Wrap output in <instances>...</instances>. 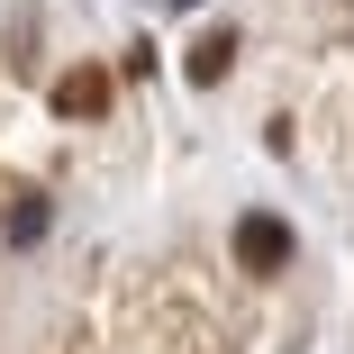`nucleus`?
<instances>
[{"label":"nucleus","mask_w":354,"mask_h":354,"mask_svg":"<svg viewBox=\"0 0 354 354\" xmlns=\"http://www.w3.org/2000/svg\"><path fill=\"white\" fill-rule=\"evenodd\" d=\"M236 263H245L254 281L281 272V263H291V227H281L272 209H245V218H236Z\"/></svg>","instance_id":"f257e3e1"},{"label":"nucleus","mask_w":354,"mask_h":354,"mask_svg":"<svg viewBox=\"0 0 354 354\" xmlns=\"http://www.w3.org/2000/svg\"><path fill=\"white\" fill-rule=\"evenodd\" d=\"M109 91H118V82H109V64H73V73L55 82V118H100Z\"/></svg>","instance_id":"f03ea898"},{"label":"nucleus","mask_w":354,"mask_h":354,"mask_svg":"<svg viewBox=\"0 0 354 354\" xmlns=\"http://www.w3.org/2000/svg\"><path fill=\"white\" fill-rule=\"evenodd\" d=\"M227 64H236V28H209V37H191L182 73H191V82H227Z\"/></svg>","instance_id":"7ed1b4c3"},{"label":"nucleus","mask_w":354,"mask_h":354,"mask_svg":"<svg viewBox=\"0 0 354 354\" xmlns=\"http://www.w3.org/2000/svg\"><path fill=\"white\" fill-rule=\"evenodd\" d=\"M37 227H46V200H37V191H10V236H19V245H28V236H37Z\"/></svg>","instance_id":"20e7f679"}]
</instances>
